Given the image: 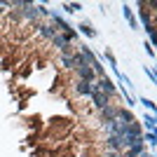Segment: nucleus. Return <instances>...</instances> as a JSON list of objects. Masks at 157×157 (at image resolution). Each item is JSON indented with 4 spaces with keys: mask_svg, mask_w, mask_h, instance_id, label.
Instances as JSON below:
<instances>
[{
    "mask_svg": "<svg viewBox=\"0 0 157 157\" xmlns=\"http://www.w3.org/2000/svg\"><path fill=\"white\" fill-rule=\"evenodd\" d=\"M82 33H87V35H94V31L89 26H82Z\"/></svg>",
    "mask_w": 157,
    "mask_h": 157,
    "instance_id": "nucleus-3",
    "label": "nucleus"
},
{
    "mask_svg": "<svg viewBox=\"0 0 157 157\" xmlns=\"http://www.w3.org/2000/svg\"><path fill=\"white\" fill-rule=\"evenodd\" d=\"M92 92H94V87L89 85V82H82V80H80L78 85H75V94H89V96H92Z\"/></svg>",
    "mask_w": 157,
    "mask_h": 157,
    "instance_id": "nucleus-2",
    "label": "nucleus"
},
{
    "mask_svg": "<svg viewBox=\"0 0 157 157\" xmlns=\"http://www.w3.org/2000/svg\"><path fill=\"white\" fill-rule=\"evenodd\" d=\"M78 73H80V78H82V82H89V85H92V80H94V71H92V68H87V66H80Z\"/></svg>",
    "mask_w": 157,
    "mask_h": 157,
    "instance_id": "nucleus-1",
    "label": "nucleus"
}]
</instances>
